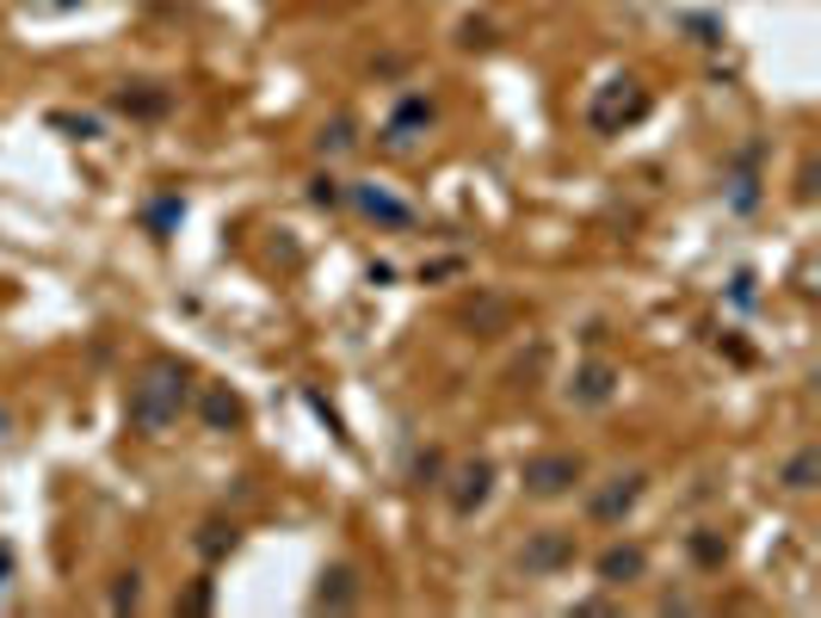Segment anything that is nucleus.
<instances>
[{
	"instance_id": "1",
	"label": "nucleus",
	"mask_w": 821,
	"mask_h": 618,
	"mask_svg": "<svg viewBox=\"0 0 821 618\" xmlns=\"http://www.w3.org/2000/svg\"><path fill=\"white\" fill-rule=\"evenodd\" d=\"M191 396V371L179 366V359H154L142 378L130 384V427L142 433V440H161L173 421H179V408H186Z\"/></svg>"
},
{
	"instance_id": "2",
	"label": "nucleus",
	"mask_w": 821,
	"mask_h": 618,
	"mask_svg": "<svg viewBox=\"0 0 821 618\" xmlns=\"http://www.w3.org/2000/svg\"><path fill=\"white\" fill-rule=\"evenodd\" d=\"M519 483H525V495H537V502H556V495H569V489L581 483V458H574V452H537V458H525Z\"/></svg>"
},
{
	"instance_id": "3",
	"label": "nucleus",
	"mask_w": 821,
	"mask_h": 618,
	"mask_svg": "<svg viewBox=\"0 0 821 618\" xmlns=\"http://www.w3.org/2000/svg\"><path fill=\"white\" fill-rule=\"evenodd\" d=\"M643 112H649V94H643L636 81H611L606 94H599V99L587 106V124L611 136V131H624V124H636Z\"/></svg>"
},
{
	"instance_id": "4",
	"label": "nucleus",
	"mask_w": 821,
	"mask_h": 618,
	"mask_svg": "<svg viewBox=\"0 0 821 618\" xmlns=\"http://www.w3.org/2000/svg\"><path fill=\"white\" fill-rule=\"evenodd\" d=\"M433 118H439V112H433V99L408 94L396 112H389V124H383V143H389V149H408V143H421V136L433 131Z\"/></svg>"
},
{
	"instance_id": "5",
	"label": "nucleus",
	"mask_w": 821,
	"mask_h": 618,
	"mask_svg": "<svg viewBox=\"0 0 821 618\" xmlns=\"http://www.w3.org/2000/svg\"><path fill=\"white\" fill-rule=\"evenodd\" d=\"M488 489H495V464H488V458L458 464V477H451V514H458V520H470V514L488 502Z\"/></svg>"
},
{
	"instance_id": "6",
	"label": "nucleus",
	"mask_w": 821,
	"mask_h": 618,
	"mask_svg": "<svg viewBox=\"0 0 821 618\" xmlns=\"http://www.w3.org/2000/svg\"><path fill=\"white\" fill-rule=\"evenodd\" d=\"M569 563H574L569 532H537V539L519 551V569H525V576H556V569H569Z\"/></svg>"
},
{
	"instance_id": "7",
	"label": "nucleus",
	"mask_w": 821,
	"mask_h": 618,
	"mask_svg": "<svg viewBox=\"0 0 821 618\" xmlns=\"http://www.w3.org/2000/svg\"><path fill=\"white\" fill-rule=\"evenodd\" d=\"M643 483H649V477H611V483H606V489H599V495L587 502V514H593L599 526H618V520H624V514H631L636 502H643Z\"/></svg>"
},
{
	"instance_id": "8",
	"label": "nucleus",
	"mask_w": 821,
	"mask_h": 618,
	"mask_svg": "<svg viewBox=\"0 0 821 618\" xmlns=\"http://www.w3.org/2000/svg\"><path fill=\"white\" fill-rule=\"evenodd\" d=\"M611 390H618V371H611V366H581L569 378V403L599 408V403H611Z\"/></svg>"
},
{
	"instance_id": "9",
	"label": "nucleus",
	"mask_w": 821,
	"mask_h": 618,
	"mask_svg": "<svg viewBox=\"0 0 821 618\" xmlns=\"http://www.w3.org/2000/svg\"><path fill=\"white\" fill-rule=\"evenodd\" d=\"M352 198H359V211L371 217V223H383V230H408V223H414V211H408L401 198H389L383 186H359Z\"/></svg>"
},
{
	"instance_id": "10",
	"label": "nucleus",
	"mask_w": 821,
	"mask_h": 618,
	"mask_svg": "<svg viewBox=\"0 0 821 618\" xmlns=\"http://www.w3.org/2000/svg\"><path fill=\"white\" fill-rule=\"evenodd\" d=\"M643 569H649V557H643L636 544H611L606 557H599V581H606V588H624V581H636Z\"/></svg>"
},
{
	"instance_id": "11",
	"label": "nucleus",
	"mask_w": 821,
	"mask_h": 618,
	"mask_svg": "<svg viewBox=\"0 0 821 618\" xmlns=\"http://www.w3.org/2000/svg\"><path fill=\"white\" fill-rule=\"evenodd\" d=\"M198 415H204V427H211V433H229V427H241V396H229L223 384H211V390H204V408H198Z\"/></svg>"
},
{
	"instance_id": "12",
	"label": "nucleus",
	"mask_w": 821,
	"mask_h": 618,
	"mask_svg": "<svg viewBox=\"0 0 821 618\" xmlns=\"http://www.w3.org/2000/svg\"><path fill=\"white\" fill-rule=\"evenodd\" d=\"M315 606H334V613H340V606H359V576H352V569H327L322 576V588H315Z\"/></svg>"
},
{
	"instance_id": "13",
	"label": "nucleus",
	"mask_w": 821,
	"mask_h": 618,
	"mask_svg": "<svg viewBox=\"0 0 821 618\" xmlns=\"http://www.w3.org/2000/svg\"><path fill=\"white\" fill-rule=\"evenodd\" d=\"M816 470H821L816 452H797V458L784 464V489H816Z\"/></svg>"
},
{
	"instance_id": "14",
	"label": "nucleus",
	"mask_w": 821,
	"mask_h": 618,
	"mask_svg": "<svg viewBox=\"0 0 821 618\" xmlns=\"http://www.w3.org/2000/svg\"><path fill=\"white\" fill-rule=\"evenodd\" d=\"M322 154H340V149H352V118H334V124H322Z\"/></svg>"
},
{
	"instance_id": "15",
	"label": "nucleus",
	"mask_w": 821,
	"mask_h": 618,
	"mask_svg": "<svg viewBox=\"0 0 821 618\" xmlns=\"http://www.w3.org/2000/svg\"><path fill=\"white\" fill-rule=\"evenodd\" d=\"M229 544H235V526H204V539H198V551H204V557H223Z\"/></svg>"
},
{
	"instance_id": "16",
	"label": "nucleus",
	"mask_w": 821,
	"mask_h": 618,
	"mask_svg": "<svg viewBox=\"0 0 821 618\" xmlns=\"http://www.w3.org/2000/svg\"><path fill=\"white\" fill-rule=\"evenodd\" d=\"M124 112H167V94H117Z\"/></svg>"
},
{
	"instance_id": "17",
	"label": "nucleus",
	"mask_w": 821,
	"mask_h": 618,
	"mask_svg": "<svg viewBox=\"0 0 821 618\" xmlns=\"http://www.w3.org/2000/svg\"><path fill=\"white\" fill-rule=\"evenodd\" d=\"M692 557H698V563H723V544L698 532V539H692Z\"/></svg>"
},
{
	"instance_id": "18",
	"label": "nucleus",
	"mask_w": 821,
	"mask_h": 618,
	"mask_svg": "<svg viewBox=\"0 0 821 618\" xmlns=\"http://www.w3.org/2000/svg\"><path fill=\"white\" fill-rule=\"evenodd\" d=\"M136 594H142V588H136V576H117V594H112V606L124 613V606H136Z\"/></svg>"
},
{
	"instance_id": "19",
	"label": "nucleus",
	"mask_w": 821,
	"mask_h": 618,
	"mask_svg": "<svg viewBox=\"0 0 821 618\" xmlns=\"http://www.w3.org/2000/svg\"><path fill=\"white\" fill-rule=\"evenodd\" d=\"M7 563H13V557H7V544H0V576H7Z\"/></svg>"
},
{
	"instance_id": "20",
	"label": "nucleus",
	"mask_w": 821,
	"mask_h": 618,
	"mask_svg": "<svg viewBox=\"0 0 821 618\" xmlns=\"http://www.w3.org/2000/svg\"><path fill=\"white\" fill-rule=\"evenodd\" d=\"M62 7H69V0H62Z\"/></svg>"
}]
</instances>
